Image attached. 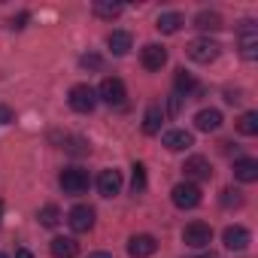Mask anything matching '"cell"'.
<instances>
[{
  "instance_id": "1",
  "label": "cell",
  "mask_w": 258,
  "mask_h": 258,
  "mask_svg": "<svg viewBox=\"0 0 258 258\" xmlns=\"http://www.w3.org/2000/svg\"><path fill=\"white\" fill-rule=\"evenodd\" d=\"M219 43L216 40H210V37H198V40H191L188 46H185V52H188V58L191 61H198V64H210V61H216L219 58Z\"/></svg>"
},
{
  "instance_id": "2",
  "label": "cell",
  "mask_w": 258,
  "mask_h": 258,
  "mask_svg": "<svg viewBox=\"0 0 258 258\" xmlns=\"http://www.w3.org/2000/svg\"><path fill=\"white\" fill-rule=\"evenodd\" d=\"M70 109H76V112H91L94 109V103H97V91L91 88V85H73L70 88Z\"/></svg>"
},
{
  "instance_id": "3",
  "label": "cell",
  "mask_w": 258,
  "mask_h": 258,
  "mask_svg": "<svg viewBox=\"0 0 258 258\" xmlns=\"http://www.w3.org/2000/svg\"><path fill=\"white\" fill-rule=\"evenodd\" d=\"M170 198H173V204H176L179 210H195V207L201 204V188H198L195 182H179V185H173Z\"/></svg>"
},
{
  "instance_id": "4",
  "label": "cell",
  "mask_w": 258,
  "mask_h": 258,
  "mask_svg": "<svg viewBox=\"0 0 258 258\" xmlns=\"http://www.w3.org/2000/svg\"><path fill=\"white\" fill-rule=\"evenodd\" d=\"M182 240H185L191 249H207L210 240H213V228H210L207 222H191V225H185Z\"/></svg>"
},
{
  "instance_id": "5",
  "label": "cell",
  "mask_w": 258,
  "mask_h": 258,
  "mask_svg": "<svg viewBox=\"0 0 258 258\" xmlns=\"http://www.w3.org/2000/svg\"><path fill=\"white\" fill-rule=\"evenodd\" d=\"M240 55L246 61L258 58V28H255V22H243L240 25Z\"/></svg>"
},
{
  "instance_id": "6",
  "label": "cell",
  "mask_w": 258,
  "mask_h": 258,
  "mask_svg": "<svg viewBox=\"0 0 258 258\" xmlns=\"http://www.w3.org/2000/svg\"><path fill=\"white\" fill-rule=\"evenodd\" d=\"M97 97L103 103H109V106H121L124 103V82L115 79V76H106L100 82V88H97Z\"/></svg>"
},
{
  "instance_id": "7",
  "label": "cell",
  "mask_w": 258,
  "mask_h": 258,
  "mask_svg": "<svg viewBox=\"0 0 258 258\" xmlns=\"http://www.w3.org/2000/svg\"><path fill=\"white\" fill-rule=\"evenodd\" d=\"M61 188H64L67 195H82V191L88 188V173H85L82 167H67V170L61 173Z\"/></svg>"
},
{
  "instance_id": "8",
  "label": "cell",
  "mask_w": 258,
  "mask_h": 258,
  "mask_svg": "<svg viewBox=\"0 0 258 258\" xmlns=\"http://www.w3.org/2000/svg\"><path fill=\"white\" fill-rule=\"evenodd\" d=\"M155 249H158V240L152 234H134L127 240V255L131 258H149L155 255Z\"/></svg>"
},
{
  "instance_id": "9",
  "label": "cell",
  "mask_w": 258,
  "mask_h": 258,
  "mask_svg": "<svg viewBox=\"0 0 258 258\" xmlns=\"http://www.w3.org/2000/svg\"><path fill=\"white\" fill-rule=\"evenodd\" d=\"M67 222H70V228H73L76 234H85V231L94 228V210L85 207V204H79V207H73V210L67 213Z\"/></svg>"
},
{
  "instance_id": "10",
  "label": "cell",
  "mask_w": 258,
  "mask_h": 258,
  "mask_svg": "<svg viewBox=\"0 0 258 258\" xmlns=\"http://www.w3.org/2000/svg\"><path fill=\"white\" fill-rule=\"evenodd\" d=\"M222 240H225V246H228L231 252H243V249H249V243H252V234H249L243 225H231V228H225Z\"/></svg>"
},
{
  "instance_id": "11",
  "label": "cell",
  "mask_w": 258,
  "mask_h": 258,
  "mask_svg": "<svg viewBox=\"0 0 258 258\" xmlns=\"http://www.w3.org/2000/svg\"><path fill=\"white\" fill-rule=\"evenodd\" d=\"M182 170H185V176L195 179V182H207V179L213 176V167H210V161H207L204 155H191V158L182 164Z\"/></svg>"
},
{
  "instance_id": "12",
  "label": "cell",
  "mask_w": 258,
  "mask_h": 258,
  "mask_svg": "<svg viewBox=\"0 0 258 258\" xmlns=\"http://www.w3.org/2000/svg\"><path fill=\"white\" fill-rule=\"evenodd\" d=\"M140 61H143V67H146V70H161V67L167 64V49H164V46H158V43H149V46H143Z\"/></svg>"
},
{
  "instance_id": "13",
  "label": "cell",
  "mask_w": 258,
  "mask_h": 258,
  "mask_svg": "<svg viewBox=\"0 0 258 258\" xmlns=\"http://www.w3.org/2000/svg\"><path fill=\"white\" fill-rule=\"evenodd\" d=\"M97 191L103 195V198H115L118 191H121V173L118 170H100V176H97Z\"/></svg>"
},
{
  "instance_id": "14",
  "label": "cell",
  "mask_w": 258,
  "mask_h": 258,
  "mask_svg": "<svg viewBox=\"0 0 258 258\" xmlns=\"http://www.w3.org/2000/svg\"><path fill=\"white\" fill-rule=\"evenodd\" d=\"M164 146H167L170 152H182V149L195 146V137H191L188 131H182V127H176V131H167V134H164Z\"/></svg>"
},
{
  "instance_id": "15",
  "label": "cell",
  "mask_w": 258,
  "mask_h": 258,
  "mask_svg": "<svg viewBox=\"0 0 258 258\" xmlns=\"http://www.w3.org/2000/svg\"><path fill=\"white\" fill-rule=\"evenodd\" d=\"M234 176L240 182H255L258 179V161L255 158H237L234 161Z\"/></svg>"
},
{
  "instance_id": "16",
  "label": "cell",
  "mask_w": 258,
  "mask_h": 258,
  "mask_svg": "<svg viewBox=\"0 0 258 258\" xmlns=\"http://www.w3.org/2000/svg\"><path fill=\"white\" fill-rule=\"evenodd\" d=\"M195 124H198V131H219V124H222V112L219 109H201L195 115Z\"/></svg>"
},
{
  "instance_id": "17",
  "label": "cell",
  "mask_w": 258,
  "mask_h": 258,
  "mask_svg": "<svg viewBox=\"0 0 258 258\" xmlns=\"http://www.w3.org/2000/svg\"><path fill=\"white\" fill-rule=\"evenodd\" d=\"M49 249H52L55 258H73V255L79 252V243H76L73 237H55Z\"/></svg>"
},
{
  "instance_id": "18",
  "label": "cell",
  "mask_w": 258,
  "mask_h": 258,
  "mask_svg": "<svg viewBox=\"0 0 258 258\" xmlns=\"http://www.w3.org/2000/svg\"><path fill=\"white\" fill-rule=\"evenodd\" d=\"M195 28H201V31H222L225 25H222V16H219V13L201 10V13L195 16Z\"/></svg>"
},
{
  "instance_id": "19",
  "label": "cell",
  "mask_w": 258,
  "mask_h": 258,
  "mask_svg": "<svg viewBox=\"0 0 258 258\" xmlns=\"http://www.w3.org/2000/svg\"><path fill=\"white\" fill-rule=\"evenodd\" d=\"M131 34L127 31H112L109 37H106V46L112 49V55H127V49H131Z\"/></svg>"
},
{
  "instance_id": "20",
  "label": "cell",
  "mask_w": 258,
  "mask_h": 258,
  "mask_svg": "<svg viewBox=\"0 0 258 258\" xmlns=\"http://www.w3.org/2000/svg\"><path fill=\"white\" fill-rule=\"evenodd\" d=\"M182 25H185V19H182L179 13H161V16H158V25H155V28H158L161 34H176V31H179Z\"/></svg>"
},
{
  "instance_id": "21",
  "label": "cell",
  "mask_w": 258,
  "mask_h": 258,
  "mask_svg": "<svg viewBox=\"0 0 258 258\" xmlns=\"http://www.w3.org/2000/svg\"><path fill=\"white\" fill-rule=\"evenodd\" d=\"M161 121H164L161 106H149L146 115H143V131H146V134H158V131H161Z\"/></svg>"
},
{
  "instance_id": "22",
  "label": "cell",
  "mask_w": 258,
  "mask_h": 258,
  "mask_svg": "<svg viewBox=\"0 0 258 258\" xmlns=\"http://www.w3.org/2000/svg\"><path fill=\"white\" fill-rule=\"evenodd\" d=\"M237 131L246 134V137H255L258 134V112H243L237 118Z\"/></svg>"
},
{
  "instance_id": "23",
  "label": "cell",
  "mask_w": 258,
  "mask_h": 258,
  "mask_svg": "<svg viewBox=\"0 0 258 258\" xmlns=\"http://www.w3.org/2000/svg\"><path fill=\"white\" fill-rule=\"evenodd\" d=\"M121 4H109V0H97L94 4V16H100V19H115V16H121Z\"/></svg>"
},
{
  "instance_id": "24",
  "label": "cell",
  "mask_w": 258,
  "mask_h": 258,
  "mask_svg": "<svg viewBox=\"0 0 258 258\" xmlns=\"http://www.w3.org/2000/svg\"><path fill=\"white\" fill-rule=\"evenodd\" d=\"M173 85H176V94H179V97H185V94L195 88V76H191V73H185V70H176Z\"/></svg>"
},
{
  "instance_id": "25",
  "label": "cell",
  "mask_w": 258,
  "mask_h": 258,
  "mask_svg": "<svg viewBox=\"0 0 258 258\" xmlns=\"http://www.w3.org/2000/svg\"><path fill=\"white\" fill-rule=\"evenodd\" d=\"M40 222H43L46 228H55V225L61 222V213H58V207H55V204H46V207L40 210Z\"/></svg>"
},
{
  "instance_id": "26",
  "label": "cell",
  "mask_w": 258,
  "mask_h": 258,
  "mask_svg": "<svg viewBox=\"0 0 258 258\" xmlns=\"http://www.w3.org/2000/svg\"><path fill=\"white\" fill-rule=\"evenodd\" d=\"M131 188H134V195H143L146 191V167L137 161L134 164V179H131Z\"/></svg>"
},
{
  "instance_id": "27",
  "label": "cell",
  "mask_w": 258,
  "mask_h": 258,
  "mask_svg": "<svg viewBox=\"0 0 258 258\" xmlns=\"http://www.w3.org/2000/svg\"><path fill=\"white\" fill-rule=\"evenodd\" d=\"M240 204H243V191L234 188V185H228L222 191V207H240Z\"/></svg>"
},
{
  "instance_id": "28",
  "label": "cell",
  "mask_w": 258,
  "mask_h": 258,
  "mask_svg": "<svg viewBox=\"0 0 258 258\" xmlns=\"http://www.w3.org/2000/svg\"><path fill=\"white\" fill-rule=\"evenodd\" d=\"M88 149H91V146H88L82 137H73L70 146H67V152H73V155H88Z\"/></svg>"
},
{
  "instance_id": "29",
  "label": "cell",
  "mask_w": 258,
  "mask_h": 258,
  "mask_svg": "<svg viewBox=\"0 0 258 258\" xmlns=\"http://www.w3.org/2000/svg\"><path fill=\"white\" fill-rule=\"evenodd\" d=\"M10 121H16V112L10 106H0V124H10Z\"/></svg>"
},
{
  "instance_id": "30",
  "label": "cell",
  "mask_w": 258,
  "mask_h": 258,
  "mask_svg": "<svg viewBox=\"0 0 258 258\" xmlns=\"http://www.w3.org/2000/svg\"><path fill=\"white\" fill-rule=\"evenodd\" d=\"M28 19H31V16H28V13H22V16H16V19H13V22H10V28H13V31H22V28H25V22H28Z\"/></svg>"
},
{
  "instance_id": "31",
  "label": "cell",
  "mask_w": 258,
  "mask_h": 258,
  "mask_svg": "<svg viewBox=\"0 0 258 258\" xmlns=\"http://www.w3.org/2000/svg\"><path fill=\"white\" fill-rule=\"evenodd\" d=\"M82 67L97 70V67H100V58H97V55H85V58H82Z\"/></svg>"
},
{
  "instance_id": "32",
  "label": "cell",
  "mask_w": 258,
  "mask_h": 258,
  "mask_svg": "<svg viewBox=\"0 0 258 258\" xmlns=\"http://www.w3.org/2000/svg\"><path fill=\"white\" fill-rule=\"evenodd\" d=\"M179 106H182V97L173 91V94H170V106H167V109H170V115H176V112H179Z\"/></svg>"
},
{
  "instance_id": "33",
  "label": "cell",
  "mask_w": 258,
  "mask_h": 258,
  "mask_svg": "<svg viewBox=\"0 0 258 258\" xmlns=\"http://www.w3.org/2000/svg\"><path fill=\"white\" fill-rule=\"evenodd\" d=\"M225 100H228V103H237V100H240V91H225Z\"/></svg>"
},
{
  "instance_id": "34",
  "label": "cell",
  "mask_w": 258,
  "mask_h": 258,
  "mask_svg": "<svg viewBox=\"0 0 258 258\" xmlns=\"http://www.w3.org/2000/svg\"><path fill=\"white\" fill-rule=\"evenodd\" d=\"M16 258H34V255H31L28 249H19V252H16Z\"/></svg>"
},
{
  "instance_id": "35",
  "label": "cell",
  "mask_w": 258,
  "mask_h": 258,
  "mask_svg": "<svg viewBox=\"0 0 258 258\" xmlns=\"http://www.w3.org/2000/svg\"><path fill=\"white\" fill-rule=\"evenodd\" d=\"M88 258H112V255H109V252H91Z\"/></svg>"
},
{
  "instance_id": "36",
  "label": "cell",
  "mask_w": 258,
  "mask_h": 258,
  "mask_svg": "<svg viewBox=\"0 0 258 258\" xmlns=\"http://www.w3.org/2000/svg\"><path fill=\"white\" fill-rule=\"evenodd\" d=\"M188 258H216L213 252H201V255H188Z\"/></svg>"
},
{
  "instance_id": "37",
  "label": "cell",
  "mask_w": 258,
  "mask_h": 258,
  "mask_svg": "<svg viewBox=\"0 0 258 258\" xmlns=\"http://www.w3.org/2000/svg\"><path fill=\"white\" fill-rule=\"evenodd\" d=\"M0 216H4V204H0Z\"/></svg>"
},
{
  "instance_id": "38",
  "label": "cell",
  "mask_w": 258,
  "mask_h": 258,
  "mask_svg": "<svg viewBox=\"0 0 258 258\" xmlns=\"http://www.w3.org/2000/svg\"><path fill=\"white\" fill-rule=\"evenodd\" d=\"M0 258H10V255H4V252H0Z\"/></svg>"
}]
</instances>
